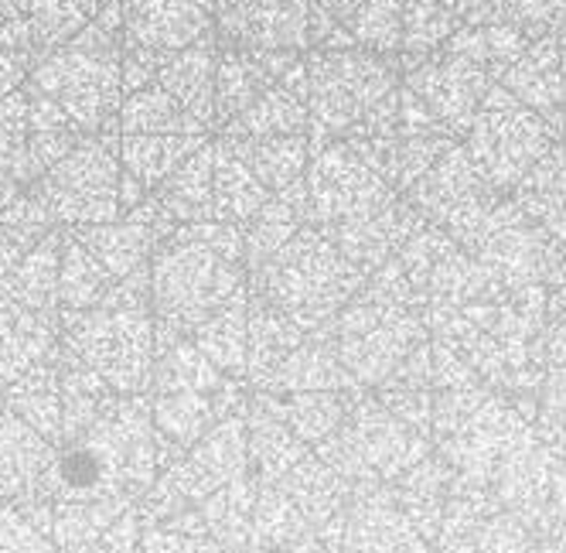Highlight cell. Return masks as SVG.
Instances as JSON below:
<instances>
[{"label":"cell","mask_w":566,"mask_h":553,"mask_svg":"<svg viewBox=\"0 0 566 553\" xmlns=\"http://www.w3.org/2000/svg\"><path fill=\"white\" fill-rule=\"evenodd\" d=\"M342 359L361 379H382L396 369L417 373L427 366V314L355 298L338 314Z\"/></svg>","instance_id":"cell-8"},{"label":"cell","mask_w":566,"mask_h":553,"mask_svg":"<svg viewBox=\"0 0 566 553\" xmlns=\"http://www.w3.org/2000/svg\"><path fill=\"white\" fill-rule=\"evenodd\" d=\"M198 4H201V8H209V11L216 14V0H198Z\"/></svg>","instance_id":"cell-45"},{"label":"cell","mask_w":566,"mask_h":553,"mask_svg":"<svg viewBox=\"0 0 566 553\" xmlns=\"http://www.w3.org/2000/svg\"><path fill=\"white\" fill-rule=\"evenodd\" d=\"M116 276L93 257V250L72 229H62V263H59V301L62 311H86L106 301Z\"/></svg>","instance_id":"cell-30"},{"label":"cell","mask_w":566,"mask_h":553,"mask_svg":"<svg viewBox=\"0 0 566 553\" xmlns=\"http://www.w3.org/2000/svg\"><path fill=\"white\" fill-rule=\"evenodd\" d=\"M212 181H216V140L198 147L154 195L178 226L181 222H206V219H216Z\"/></svg>","instance_id":"cell-23"},{"label":"cell","mask_w":566,"mask_h":553,"mask_svg":"<svg viewBox=\"0 0 566 553\" xmlns=\"http://www.w3.org/2000/svg\"><path fill=\"white\" fill-rule=\"evenodd\" d=\"M366 281L369 273L352 263L328 232L304 222L280 257L263 273L250 276V294L276 304L314 332L317 325H332L361 294Z\"/></svg>","instance_id":"cell-2"},{"label":"cell","mask_w":566,"mask_h":553,"mask_svg":"<svg viewBox=\"0 0 566 553\" xmlns=\"http://www.w3.org/2000/svg\"><path fill=\"white\" fill-rule=\"evenodd\" d=\"M461 24H474V28H492V24H518L525 31H536L533 21V8L530 0H461L454 8Z\"/></svg>","instance_id":"cell-38"},{"label":"cell","mask_w":566,"mask_h":553,"mask_svg":"<svg viewBox=\"0 0 566 553\" xmlns=\"http://www.w3.org/2000/svg\"><path fill=\"white\" fill-rule=\"evenodd\" d=\"M216 34L242 52H311V0H216Z\"/></svg>","instance_id":"cell-12"},{"label":"cell","mask_w":566,"mask_h":553,"mask_svg":"<svg viewBox=\"0 0 566 553\" xmlns=\"http://www.w3.org/2000/svg\"><path fill=\"white\" fill-rule=\"evenodd\" d=\"M38 243L42 240H34L31 232L18 229L14 222H8L4 216H0V281H4V276L21 263V257Z\"/></svg>","instance_id":"cell-41"},{"label":"cell","mask_w":566,"mask_h":553,"mask_svg":"<svg viewBox=\"0 0 566 553\" xmlns=\"http://www.w3.org/2000/svg\"><path fill=\"white\" fill-rule=\"evenodd\" d=\"M28 134H31V100L28 86L0 100V168H8L21 185H34L28 161Z\"/></svg>","instance_id":"cell-36"},{"label":"cell","mask_w":566,"mask_h":553,"mask_svg":"<svg viewBox=\"0 0 566 553\" xmlns=\"http://www.w3.org/2000/svg\"><path fill=\"white\" fill-rule=\"evenodd\" d=\"M209 140V134H124L119 137V161L147 191H157Z\"/></svg>","instance_id":"cell-22"},{"label":"cell","mask_w":566,"mask_h":553,"mask_svg":"<svg viewBox=\"0 0 566 553\" xmlns=\"http://www.w3.org/2000/svg\"><path fill=\"white\" fill-rule=\"evenodd\" d=\"M31 65L34 59L24 55V52H11L0 45V100L11 96L14 90H21L28 83V75H31Z\"/></svg>","instance_id":"cell-42"},{"label":"cell","mask_w":566,"mask_h":553,"mask_svg":"<svg viewBox=\"0 0 566 553\" xmlns=\"http://www.w3.org/2000/svg\"><path fill=\"white\" fill-rule=\"evenodd\" d=\"M212 195H216V219L242 226V229H247L250 222H256L263 206L273 199V191L253 175V168L242 161L239 150L226 137H216Z\"/></svg>","instance_id":"cell-21"},{"label":"cell","mask_w":566,"mask_h":553,"mask_svg":"<svg viewBox=\"0 0 566 553\" xmlns=\"http://www.w3.org/2000/svg\"><path fill=\"white\" fill-rule=\"evenodd\" d=\"M402 83L430 106V113L443 124V131L464 140L478 109H481V100L489 96V90L499 83V79L484 65L440 49L417 69L402 72Z\"/></svg>","instance_id":"cell-13"},{"label":"cell","mask_w":566,"mask_h":553,"mask_svg":"<svg viewBox=\"0 0 566 553\" xmlns=\"http://www.w3.org/2000/svg\"><path fill=\"white\" fill-rule=\"evenodd\" d=\"M304 181H307V222L325 232L369 222L389 212L402 199L348 140H335L314 150Z\"/></svg>","instance_id":"cell-9"},{"label":"cell","mask_w":566,"mask_h":553,"mask_svg":"<svg viewBox=\"0 0 566 553\" xmlns=\"http://www.w3.org/2000/svg\"><path fill=\"white\" fill-rule=\"evenodd\" d=\"M195 345L209 355L219 373H242L250 366V291L235 294L209 322L191 332Z\"/></svg>","instance_id":"cell-28"},{"label":"cell","mask_w":566,"mask_h":553,"mask_svg":"<svg viewBox=\"0 0 566 553\" xmlns=\"http://www.w3.org/2000/svg\"><path fill=\"white\" fill-rule=\"evenodd\" d=\"M72 229L78 240H83L93 257L116 276H130L144 267H150L157 247L165 243V236H160L157 229L137 222V219H127L119 216L113 222H96V226H65Z\"/></svg>","instance_id":"cell-19"},{"label":"cell","mask_w":566,"mask_h":553,"mask_svg":"<svg viewBox=\"0 0 566 553\" xmlns=\"http://www.w3.org/2000/svg\"><path fill=\"white\" fill-rule=\"evenodd\" d=\"M222 137V134H219ZM239 157L253 168V175L276 195L304 178L311 165V137L307 134H280V137H226Z\"/></svg>","instance_id":"cell-24"},{"label":"cell","mask_w":566,"mask_h":553,"mask_svg":"<svg viewBox=\"0 0 566 553\" xmlns=\"http://www.w3.org/2000/svg\"><path fill=\"white\" fill-rule=\"evenodd\" d=\"M304 325L291 319L276 304L250 294V373L253 376H276L287 355L304 342Z\"/></svg>","instance_id":"cell-29"},{"label":"cell","mask_w":566,"mask_h":553,"mask_svg":"<svg viewBox=\"0 0 566 553\" xmlns=\"http://www.w3.org/2000/svg\"><path fill=\"white\" fill-rule=\"evenodd\" d=\"M171 52H157V49H144L134 42H124V93H137L150 83H157L160 65L168 62Z\"/></svg>","instance_id":"cell-39"},{"label":"cell","mask_w":566,"mask_h":553,"mask_svg":"<svg viewBox=\"0 0 566 553\" xmlns=\"http://www.w3.org/2000/svg\"><path fill=\"white\" fill-rule=\"evenodd\" d=\"M212 24L216 14L198 0H127L124 42L157 52H181L206 38Z\"/></svg>","instance_id":"cell-15"},{"label":"cell","mask_w":566,"mask_h":553,"mask_svg":"<svg viewBox=\"0 0 566 553\" xmlns=\"http://www.w3.org/2000/svg\"><path fill=\"white\" fill-rule=\"evenodd\" d=\"M311 4L325 8L338 24H348V21L361 11V4H366V0H311Z\"/></svg>","instance_id":"cell-43"},{"label":"cell","mask_w":566,"mask_h":553,"mask_svg":"<svg viewBox=\"0 0 566 553\" xmlns=\"http://www.w3.org/2000/svg\"><path fill=\"white\" fill-rule=\"evenodd\" d=\"M55 314L31 311L0 291V386H14L28 369L49 359Z\"/></svg>","instance_id":"cell-18"},{"label":"cell","mask_w":566,"mask_h":553,"mask_svg":"<svg viewBox=\"0 0 566 553\" xmlns=\"http://www.w3.org/2000/svg\"><path fill=\"white\" fill-rule=\"evenodd\" d=\"M304 52H242L226 49L219 52V75H216V116L219 131L235 121L256 96H263L270 86H276L291 65Z\"/></svg>","instance_id":"cell-16"},{"label":"cell","mask_w":566,"mask_h":553,"mask_svg":"<svg viewBox=\"0 0 566 553\" xmlns=\"http://www.w3.org/2000/svg\"><path fill=\"white\" fill-rule=\"evenodd\" d=\"M242 291H250L247 263L195 240L181 226L150 260V298L160 328L195 332Z\"/></svg>","instance_id":"cell-5"},{"label":"cell","mask_w":566,"mask_h":553,"mask_svg":"<svg viewBox=\"0 0 566 553\" xmlns=\"http://www.w3.org/2000/svg\"><path fill=\"white\" fill-rule=\"evenodd\" d=\"M307 62V113L311 154L335 140H348L369 121V113L402 86L396 59L366 49H311Z\"/></svg>","instance_id":"cell-4"},{"label":"cell","mask_w":566,"mask_h":553,"mask_svg":"<svg viewBox=\"0 0 566 553\" xmlns=\"http://www.w3.org/2000/svg\"><path fill=\"white\" fill-rule=\"evenodd\" d=\"M468 253H474L509 291L525 284H553L566 263V243L525 216L512 195L499 202Z\"/></svg>","instance_id":"cell-11"},{"label":"cell","mask_w":566,"mask_h":553,"mask_svg":"<svg viewBox=\"0 0 566 553\" xmlns=\"http://www.w3.org/2000/svg\"><path fill=\"white\" fill-rule=\"evenodd\" d=\"M311 113L307 96L291 86H270L263 96H256L235 121H229L219 134L222 137H280V134H307Z\"/></svg>","instance_id":"cell-26"},{"label":"cell","mask_w":566,"mask_h":553,"mask_svg":"<svg viewBox=\"0 0 566 553\" xmlns=\"http://www.w3.org/2000/svg\"><path fill=\"white\" fill-rule=\"evenodd\" d=\"M533 38H536L533 31H525L518 24H492V28L461 24L443 49L454 52V55H464V59H471L478 65H484L495 79H502L505 69L512 62H518V55L530 49Z\"/></svg>","instance_id":"cell-32"},{"label":"cell","mask_w":566,"mask_h":553,"mask_svg":"<svg viewBox=\"0 0 566 553\" xmlns=\"http://www.w3.org/2000/svg\"><path fill=\"white\" fill-rule=\"evenodd\" d=\"M119 121L78 140L59 165H52L34 185L42 188L45 202L59 226H96L124 216L119 209Z\"/></svg>","instance_id":"cell-7"},{"label":"cell","mask_w":566,"mask_h":553,"mask_svg":"<svg viewBox=\"0 0 566 553\" xmlns=\"http://www.w3.org/2000/svg\"><path fill=\"white\" fill-rule=\"evenodd\" d=\"M116 121L124 134H209V127L195 113H188L160 83L130 93L119 106Z\"/></svg>","instance_id":"cell-31"},{"label":"cell","mask_w":566,"mask_h":553,"mask_svg":"<svg viewBox=\"0 0 566 553\" xmlns=\"http://www.w3.org/2000/svg\"><path fill=\"white\" fill-rule=\"evenodd\" d=\"M440 4H448V8H458V4H461V0H440Z\"/></svg>","instance_id":"cell-46"},{"label":"cell","mask_w":566,"mask_h":553,"mask_svg":"<svg viewBox=\"0 0 566 553\" xmlns=\"http://www.w3.org/2000/svg\"><path fill=\"white\" fill-rule=\"evenodd\" d=\"M103 8V0H28V24L34 59H42L83 31Z\"/></svg>","instance_id":"cell-34"},{"label":"cell","mask_w":566,"mask_h":553,"mask_svg":"<svg viewBox=\"0 0 566 553\" xmlns=\"http://www.w3.org/2000/svg\"><path fill=\"white\" fill-rule=\"evenodd\" d=\"M458 28L461 18L454 8L440 4V0H407V31H402V52L396 59L399 69L410 72L430 55H437Z\"/></svg>","instance_id":"cell-33"},{"label":"cell","mask_w":566,"mask_h":553,"mask_svg":"<svg viewBox=\"0 0 566 553\" xmlns=\"http://www.w3.org/2000/svg\"><path fill=\"white\" fill-rule=\"evenodd\" d=\"M458 137H348V144L399 191L407 195Z\"/></svg>","instance_id":"cell-20"},{"label":"cell","mask_w":566,"mask_h":553,"mask_svg":"<svg viewBox=\"0 0 566 553\" xmlns=\"http://www.w3.org/2000/svg\"><path fill=\"white\" fill-rule=\"evenodd\" d=\"M154 332L150 267L119 276L103 304L62 311V338L69 355L124 393H140L150 383Z\"/></svg>","instance_id":"cell-1"},{"label":"cell","mask_w":566,"mask_h":553,"mask_svg":"<svg viewBox=\"0 0 566 553\" xmlns=\"http://www.w3.org/2000/svg\"><path fill=\"white\" fill-rule=\"evenodd\" d=\"M345 28L352 31L358 49L399 59L402 31H407V0H366Z\"/></svg>","instance_id":"cell-35"},{"label":"cell","mask_w":566,"mask_h":553,"mask_svg":"<svg viewBox=\"0 0 566 553\" xmlns=\"http://www.w3.org/2000/svg\"><path fill=\"white\" fill-rule=\"evenodd\" d=\"M563 137L533 106H525L509 86L495 83L464 137L468 154L502 195H512Z\"/></svg>","instance_id":"cell-6"},{"label":"cell","mask_w":566,"mask_h":553,"mask_svg":"<svg viewBox=\"0 0 566 553\" xmlns=\"http://www.w3.org/2000/svg\"><path fill=\"white\" fill-rule=\"evenodd\" d=\"M28 185H21L8 168H0V212H4L14 199H18V195L24 191Z\"/></svg>","instance_id":"cell-44"},{"label":"cell","mask_w":566,"mask_h":553,"mask_svg":"<svg viewBox=\"0 0 566 553\" xmlns=\"http://www.w3.org/2000/svg\"><path fill=\"white\" fill-rule=\"evenodd\" d=\"M518 188H533V191H559L566 195V140H559L543 161L522 178Z\"/></svg>","instance_id":"cell-40"},{"label":"cell","mask_w":566,"mask_h":553,"mask_svg":"<svg viewBox=\"0 0 566 553\" xmlns=\"http://www.w3.org/2000/svg\"><path fill=\"white\" fill-rule=\"evenodd\" d=\"M28 83L65 106L86 137L116 124L124 106V34L90 21L69 45L34 59Z\"/></svg>","instance_id":"cell-3"},{"label":"cell","mask_w":566,"mask_h":553,"mask_svg":"<svg viewBox=\"0 0 566 553\" xmlns=\"http://www.w3.org/2000/svg\"><path fill=\"white\" fill-rule=\"evenodd\" d=\"M407 199L430 226L443 229L458 247L471 250L505 195L484 178L464 140H454L437 157L433 168L407 191Z\"/></svg>","instance_id":"cell-10"},{"label":"cell","mask_w":566,"mask_h":553,"mask_svg":"<svg viewBox=\"0 0 566 553\" xmlns=\"http://www.w3.org/2000/svg\"><path fill=\"white\" fill-rule=\"evenodd\" d=\"M525 106H533L566 140V28L536 34L530 49L518 55L499 79Z\"/></svg>","instance_id":"cell-14"},{"label":"cell","mask_w":566,"mask_h":553,"mask_svg":"<svg viewBox=\"0 0 566 553\" xmlns=\"http://www.w3.org/2000/svg\"><path fill=\"white\" fill-rule=\"evenodd\" d=\"M28 86V100H31V134H28V161H31V175L34 181L42 178L52 165H59L62 157L83 140L86 134L78 131V124L65 113V106L59 100H52L49 93H42L38 86Z\"/></svg>","instance_id":"cell-27"},{"label":"cell","mask_w":566,"mask_h":553,"mask_svg":"<svg viewBox=\"0 0 566 553\" xmlns=\"http://www.w3.org/2000/svg\"><path fill=\"white\" fill-rule=\"evenodd\" d=\"M219 52H222L219 34L209 31L206 38H198L195 45L171 52L168 62L157 72V83L165 86L188 113H195L209 131H219V116H216Z\"/></svg>","instance_id":"cell-17"},{"label":"cell","mask_w":566,"mask_h":553,"mask_svg":"<svg viewBox=\"0 0 566 553\" xmlns=\"http://www.w3.org/2000/svg\"><path fill=\"white\" fill-rule=\"evenodd\" d=\"M301 226L304 222L270 219V216H260L256 222L247 226V281H250V276H256V273H263L280 257V250L294 240V232Z\"/></svg>","instance_id":"cell-37"},{"label":"cell","mask_w":566,"mask_h":553,"mask_svg":"<svg viewBox=\"0 0 566 553\" xmlns=\"http://www.w3.org/2000/svg\"><path fill=\"white\" fill-rule=\"evenodd\" d=\"M59 263H62V229L49 232L42 243L31 247L21 263L0 281V291L8 298H14L18 304L42 311V314H55V307H62L59 301Z\"/></svg>","instance_id":"cell-25"}]
</instances>
